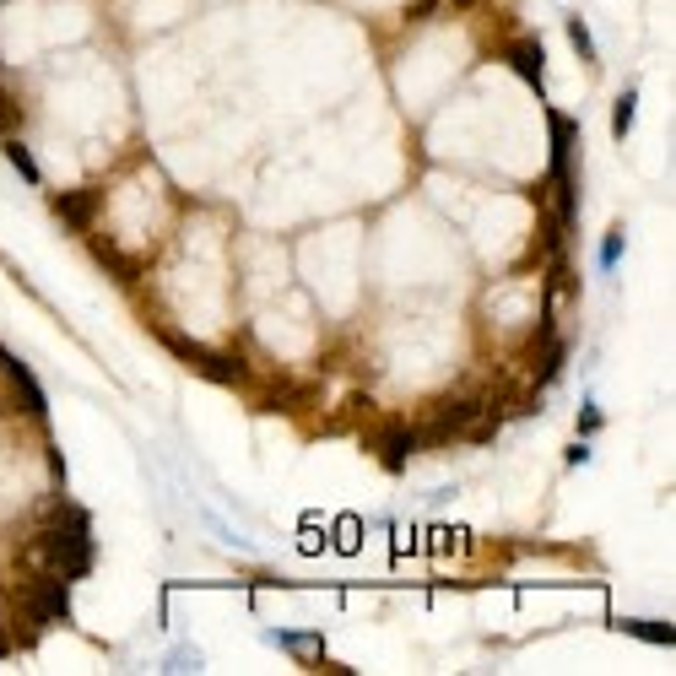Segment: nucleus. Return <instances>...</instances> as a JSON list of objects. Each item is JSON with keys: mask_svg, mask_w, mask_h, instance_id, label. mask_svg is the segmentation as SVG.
I'll return each instance as SVG.
<instances>
[{"mask_svg": "<svg viewBox=\"0 0 676 676\" xmlns=\"http://www.w3.org/2000/svg\"><path fill=\"white\" fill-rule=\"evenodd\" d=\"M33 558L60 579H87L92 574V520H87V509H60V520H49L33 536Z\"/></svg>", "mask_w": 676, "mask_h": 676, "instance_id": "f257e3e1", "label": "nucleus"}, {"mask_svg": "<svg viewBox=\"0 0 676 676\" xmlns=\"http://www.w3.org/2000/svg\"><path fill=\"white\" fill-rule=\"evenodd\" d=\"M22 612H28L38 628L71 622V579H60L44 568V579H28V585H22Z\"/></svg>", "mask_w": 676, "mask_h": 676, "instance_id": "f03ea898", "label": "nucleus"}, {"mask_svg": "<svg viewBox=\"0 0 676 676\" xmlns=\"http://www.w3.org/2000/svg\"><path fill=\"white\" fill-rule=\"evenodd\" d=\"M368 444L379 449L384 471H406V460L417 455V428H406V422H384V428L368 433Z\"/></svg>", "mask_w": 676, "mask_h": 676, "instance_id": "7ed1b4c3", "label": "nucleus"}, {"mask_svg": "<svg viewBox=\"0 0 676 676\" xmlns=\"http://www.w3.org/2000/svg\"><path fill=\"white\" fill-rule=\"evenodd\" d=\"M98 206H103V190H60V195H49V211L71 222V233H92Z\"/></svg>", "mask_w": 676, "mask_h": 676, "instance_id": "20e7f679", "label": "nucleus"}, {"mask_svg": "<svg viewBox=\"0 0 676 676\" xmlns=\"http://www.w3.org/2000/svg\"><path fill=\"white\" fill-rule=\"evenodd\" d=\"M195 374H206L211 384H233V390H249V384H255V374H249L244 357H233V352H211V347L201 352Z\"/></svg>", "mask_w": 676, "mask_h": 676, "instance_id": "39448f33", "label": "nucleus"}, {"mask_svg": "<svg viewBox=\"0 0 676 676\" xmlns=\"http://www.w3.org/2000/svg\"><path fill=\"white\" fill-rule=\"evenodd\" d=\"M503 60H509L514 71L536 87V98H541V71H547V49H541V38H514V44L503 49Z\"/></svg>", "mask_w": 676, "mask_h": 676, "instance_id": "423d86ee", "label": "nucleus"}, {"mask_svg": "<svg viewBox=\"0 0 676 676\" xmlns=\"http://www.w3.org/2000/svg\"><path fill=\"white\" fill-rule=\"evenodd\" d=\"M0 374L11 379V390H22V401H28V412H33V417H44V412H49V401H44V390H38V379H33L28 368H22L6 347H0Z\"/></svg>", "mask_w": 676, "mask_h": 676, "instance_id": "0eeeda50", "label": "nucleus"}, {"mask_svg": "<svg viewBox=\"0 0 676 676\" xmlns=\"http://www.w3.org/2000/svg\"><path fill=\"white\" fill-rule=\"evenodd\" d=\"M92 255H98L103 265H109V271L119 276V282H136V276H141V265L130 260V255H119V249L109 244V238H92Z\"/></svg>", "mask_w": 676, "mask_h": 676, "instance_id": "6e6552de", "label": "nucleus"}, {"mask_svg": "<svg viewBox=\"0 0 676 676\" xmlns=\"http://www.w3.org/2000/svg\"><path fill=\"white\" fill-rule=\"evenodd\" d=\"M265 644H276V649H298V655H320V633H287V628H271L265 633Z\"/></svg>", "mask_w": 676, "mask_h": 676, "instance_id": "1a4fd4ad", "label": "nucleus"}, {"mask_svg": "<svg viewBox=\"0 0 676 676\" xmlns=\"http://www.w3.org/2000/svg\"><path fill=\"white\" fill-rule=\"evenodd\" d=\"M563 28H568V44H574V55H579V60H585V65H601V55H595V38H590V22H585V17H568Z\"/></svg>", "mask_w": 676, "mask_h": 676, "instance_id": "9d476101", "label": "nucleus"}, {"mask_svg": "<svg viewBox=\"0 0 676 676\" xmlns=\"http://www.w3.org/2000/svg\"><path fill=\"white\" fill-rule=\"evenodd\" d=\"M6 163H11V168H17V174H22V179H28V184H44V174H38V157H33L28 147H22V141H17V136H6Z\"/></svg>", "mask_w": 676, "mask_h": 676, "instance_id": "9b49d317", "label": "nucleus"}, {"mask_svg": "<svg viewBox=\"0 0 676 676\" xmlns=\"http://www.w3.org/2000/svg\"><path fill=\"white\" fill-rule=\"evenodd\" d=\"M633 114H639V92H617V103H612V136L622 141V136H628V130H633Z\"/></svg>", "mask_w": 676, "mask_h": 676, "instance_id": "f8f14e48", "label": "nucleus"}, {"mask_svg": "<svg viewBox=\"0 0 676 676\" xmlns=\"http://www.w3.org/2000/svg\"><path fill=\"white\" fill-rule=\"evenodd\" d=\"M622 633H639V639H649V644H676V628L671 622H622Z\"/></svg>", "mask_w": 676, "mask_h": 676, "instance_id": "ddd939ff", "label": "nucleus"}, {"mask_svg": "<svg viewBox=\"0 0 676 676\" xmlns=\"http://www.w3.org/2000/svg\"><path fill=\"white\" fill-rule=\"evenodd\" d=\"M17 130H22V103L0 87V136H17Z\"/></svg>", "mask_w": 676, "mask_h": 676, "instance_id": "4468645a", "label": "nucleus"}, {"mask_svg": "<svg viewBox=\"0 0 676 676\" xmlns=\"http://www.w3.org/2000/svg\"><path fill=\"white\" fill-rule=\"evenodd\" d=\"M622 249H628V233H622V228H612V233H606V244H601V271H606V276L617 271Z\"/></svg>", "mask_w": 676, "mask_h": 676, "instance_id": "2eb2a0df", "label": "nucleus"}, {"mask_svg": "<svg viewBox=\"0 0 676 676\" xmlns=\"http://www.w3.org/2000/svg\"><path fill=\"white\" fill-rule=\"evenodd\" d=\"M433 11H439V0H412V6H406V22H428Z\"/></svg>", "mask_w": 676, "mask_h": 676, "instance_id": "dca6fc26", "label": "nucleus"}, {"mask_svg": "<svg viewBox=\"0 0 676 676\" xmlns=\"http://www.w3.org/2000/svg\"><path fill=\"white\" fill-rule=\"evenodd\" d=\"M568 466H590V444H585V439L568 449Z\"/></svg>", "mask_w": 676, "mask_h": 676, "instance_id": "f3484780", "label": "nucleus"}, {"mask_svg": "<svg viewBox=\"0 0 676 676\" xmlns=\"http://www.w3.org/2000/svg\"><path fill=\"white\" fill-rule=\"evenodd\" d=\"M601 428V412H595V406H585V417H579V433H595Z\"/></svg>", "mask_w": 676, "mask_h": 676, "instance_id": "a211bd4d", "label": "nucleus"}, {"mask_svg": "<svg viewBox=\"0 0 676 676\" xmlns=\"http://www.w3.org/2000/svg\"><path fill=\"white\" fill-rule=\"evenodd\" d=\"M449 11H476V0H449Z\"/></svg>", "mask_w": 676, "mask_h": 676, "instance_id": "6ab92c4d", "label": "nucleus"}, {"mask_svg": "<svg viewBox=\"0 0 676 676\" xmlns=\"http://www.w3.org/2000/svg\"><path fill=\"white\" fill-rule=\"evenodd\" d=\"M11 649H17V644H11V639H6V633H0V660H6V655H11Z\"/></svg>", "mask_w": 676, "mask_h": 676, "instance_id": "aec40b11", "label": "nucleus"}]
</instances>
